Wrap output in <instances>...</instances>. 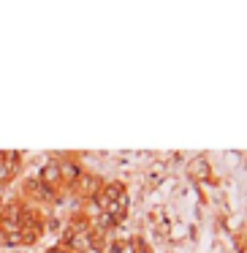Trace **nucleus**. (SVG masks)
<instances>
[]
</instances>
